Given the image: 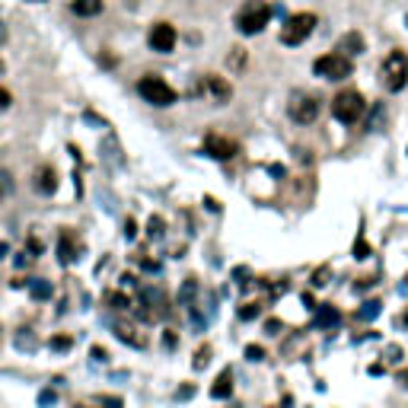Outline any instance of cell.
<instances>
[{
  "label": "cell",
  "instance_id": "4316f807",
  "mask_svg": "<svg viewBox=\"0 0 408 408\" xmlns=\"http://www.w3.org/2000/svg\"><path fill=\"white\" fill-rule=\"evenodd\" d=\"M246 357H249V360H265V348H258V345H249V348H246Z\"/></svg>",
  "mask_w": 408,
  "mask_h": 408
},
{
  "label": "cell",
  "instance_id": "30bf717a",
  "mask_svg": "<svg viewBox=\"0 0 408 408\" xmlns=\"http://www.w3.org/2000/svg\"><path fill=\"white\" fill-rule=\"evenodd\" d=\"M115 335H118L121 342L134 345V348H147V335H144V332H141L134 322H125V319H118V322H115Z\"/></svg>",
  "mask_w": 408,
  "mask_h": 408
},
{
  "label": "cell",
  "instance_id": "ac0fdd59",
  "mask_svg": "<svg viewBox=\"0 0 408 408\" xmlns=\"http://www.w3.org/2000/svg\"><path fill=\"white\" fill-rule=\"evenodd\" d=\"M379 306H383L379 300H367V303L357 310V319H364V322H367V319H377V316H379Z\"/></svg>",
  "mask_w": 408,
  "mask_h": 408
},
{
  "label": "cell",
  "instance_id": "7a4b0ae2",
  "mask_svg": "<svg viewBox=\"0 0 408 408\" xmlns=\"http://www.w3.org/2000/svg\"><path fill=\"white\" fill-rule=\"evenodd\" d=\"M364 112H367V102L357 90H342L332 99V115H335L342 125H355V121H360Z\"/></svg>",
  "mask_w": 408,
  "mask_h": 408
},
{
  "label": "cell",
  "instance_id": "f546056e",
  "mask_svg": "<svg viewBox=\"0 0 408 408\" xmlns=\"http://www.w3.org/2000/svg\"><path fill=\"white\" fill-rule=\"evenodd\" d=\"M54 399H58V392H54V389H45L42 396H39V402H42V405H54Z\"/></svg>",
  "mask_w": 408,
  "mask_h": 408
},
{
  "label": "cell",
  "instance_id": "9a60e30c",
  "mask_svg": "<svg viewBox=\"0 0 408 408\" xmlns=\"http://www.w3.org/2000/svg\"><path fill=\"white\" fill-rule=\"evenodd\" d=\"M58 255H61V262L64 265H71L73 258H77V249H73V243H71V233H61V243H58Z\"/></svg>",
  "mask_w": 408,
  "mask_h": 408
},
{
  "label": "cell",
  "instance_id": "9c48e42d",
  "mask_svg": "<svg viewBox=\"0 0 408 408\" xmlns=\"http://www.w3.org/2000/svg\"><path fill=\"white\" fill-rule=\"evenodd\" d=\"M201 151L208 153V156H214V160H230V156H236V141H230V138H220V134H208L204 138V144H201Z\"/></svg>",
  "mask_w": 408,
  "mask_h": 408
},
{
  "label": "cell",
  "instance_id": "44dd1931",
  "mask_svg": "<svg viewBox=\"0 0 408 408\" xmlns=\"http://www.w3.org/2000/svg\"><path fill=\"white\" fill-rule=\"evenodd\" d=\"M192 364H195V370H201V367L210 364V345H204V348L195 351V360H192Z\"/></svg>",
  "mask_w": 408,
  "mask_h": 408
},
{
  "label": "cell",
  "instance_id": "8fae6325",
  "mask_svg": "<svg viewBox=\"0 0 408 408\" xmlns=\"http://www.w3.org/2000/svg\"><path fill=\"white\" fill-rule=\"evenodd\" d=\"M338 322H342V312H338L332 303L316 306V325H319V329H335Z\"/></svg>",
  "mask_w": 408,
  "mask_h": 408
},
{
  "label": "cell",
  "instance_id": "d6986e66",
  "mask_svg": "<svg viewBox=\"0 0 408 408\" xmlns=\"http://www.w3.org/2000/svg\"><path fill=\"white\" fill-rule=\"evenodd\" d=\"M29 287H32V297H36V300H49L51 297V284L49 281H32Z\"/></svg>",
  "mask_w": 408,
  "mask_h": 408
},
{
  "label": "cell",
  "instance_id": "3957f363",
  "mask_svg": "<svg viewBox=\"0 0 408 408\" xmlns=\"http://www.w3.org/2000/svg\"><path fill=\"white\" fill-rule=\"evenodd\" d=\"M379 77H383V86L389 93H399L405 90L408 83V58L402 51H389L383 61V67H379Z\"/></svg>",
  "mask_w": 408,
  "mask_h": 408
},
{
  "label": "cell",
  "instance_id": "d6a6232c",
  "mask_svg": "<svg viewBox=\"0 0 408 408\" xmlns=\"http://www.w3.org/2000/svg\"><path fill=\"white\" fill-rule=\"evenodd\" d=\"M93 357H96V360H106L108 355H106V351H102V348H93Z\"/></svg>",
  "mask_w": 408,
  "mask_h": 408
},
{
  "label": "cell",
  "instance_id": "8992f818",
  "mask_svg": "<svg viewBox=\"0 0 408 408\" xmlns=\"http://www.w3.org/2000/svg\"><path fill=\"white\" fill-rule=\"evenodd\" d=\"M312 29H316V16H312V13H294V16H287V23L281 26V42L303 45L306 39L312 36Z\"/></svg>",
  "mask_w": 408,
  "mask_h": 408
},
{
  "label": "cell",
  "instance_id": "603a6c76",
  "mask_svg": "<svg viewBox=\"0 0 408 408\" xmlns=\"http://www.w3.org/2000/svg\"><path fill=\"white\" fill-rule=\"evenodd\" d=\"M147 233H151V240H160V236H163V220H160V217H151V223H147Z\"/></svg>",
  "mask_w": 408,
  "mask_h": 408
},
{
  "label": "cell",
  "instance_id": "2e32d148",
  "mask_svg": "<svg viewBox=\"0 0 408 408\" xmlns=\"http://www.w3.org/2000/svg\"><path fill=\"white\" fill-rule=\"evenodd\" d=\"M73 13L77 16H96V13H102V0H73Z\"/></svg>",
  "mask_w": 408,
  "mask_h": 408
},
{
  "label": "cell",
  "instance_id": "d590c367",
  "mask_svg": "<svg viewBox=\"0 0 408 408\" xmlns=\"http://www.w3.org/2000/svg\"><path fill=\"white\" fill-rule=\"evenodd\" d=\"M32 4H42V0H32Z\"/></svg>",
  "mask_w": 408,
  "mask_h": 408
},
{
  "label": "cell",
  "instance_id": "6da1fadb",
  "mask_svg": "<svg viewBox=\"0 0 408 408\" xmlns=\"http://www.w3.org/2000/svg\"><path fill=\"white\" fill-rule=\"evenodd\" d=\"M268 19H271V6L265 0H246L243 10L236 13V29L243 36H255V32H262L268 26Z\"/></svg>",
  "mask_w": 408,
  "mask_h": 408
},
{
  "label": "cell",
  "instance_id": "836d02e7",
  "mask_svg": "<svg viewBox=\"0 0 408 408\" xmlns=\"http://www.w3.org/2000/svg\"><path fill=\"white\" fill-rule=\"evenodd\" d=\"M396 383H402V386H408V370H402V373H399V377H396Z\"/></svg>",
  "mask_w": 408,
  "mask_h": 408
},
{
  "label": "cell",
  "instance_id": "4dcf8cb0",
  "mask_svg": "<svg viewBox=\"0 0 408 408\" xmlns=\"http://www.w3.org/2000/svg\"><path fill=\"white\" fill-rule=\"evenodd\" d=\"M134 233H138V227H134V220H125V236H128V240H131Z\"/></svg>",
  "mask_w": 408,
  "mask_h": 408
},
{
  "label": "cell",
  "instance_id": "277c9868",
  "mask_svg": "<svg viewBox=\"0 0 408 408\" xmlns=\"http://www.w3.org/2000/svg\"><path fill=\"white\" fill-rule=\"evenodd\" d=\"M138 93H141V99L151 102V106H156V108H166V106H173L175 102V90L163 77H153V73L151 77H141Z\"/></svg>",
  "mask_w": 408,
  "mask_h": 408
},
{
  "label": "cell",
  "instance_id": "f1b7e54d",
  "mask_svg": "<svg viewBox=\"0 0 408 408\" xmlns=\"http://www.w3.org/2000/svg\"><path fill=\"white\" fill-rule=\"evenodd\" d=\"M281 329L284 325L277 322V319H268V322H265V332H268V335H281Z\"/></svg>",
  "mask_w": 408,
  "mask_h": 408
},
{
  "label": "cell",
  "instance_id": "52a82bcc",
  "mask_svg": "<svg viewBox=\"0 0 408 408\" xmlns=\"http://www.w3.org/2000/svg\"><path fill=\"white\" fill-rule=\"evenodd\" d=\"M287 112H290V118H294L297 125H312V121L319 118V99L310 96V93H294Z\"/></svg>",
  "mask_w": 408,
  "mask_h": 408
},
{
  "label": "cell",
  "instance_id": "83f0119b",
  "mask_svg": "<svg viewBox=\"0 0 408 408\" xmlns=\"http://www.w3.org/2000/svg\"><path fill=\"white\" fill-rule=\"evenodd\" d=\"M51 348H54V351H64V348H71V338H67V335L51 338Z\"/></svg>",
  "mask_w": 408,
  "mask_h": 408
},
{
  "label": "cell",
  "instance_id": "e0dca14e",
  "mask_svg": "<svg viewBox=\"0 0 408 408\" xmlns=\"http://www.w3.org/2000/svg\"><path fill=\"white\" fill-rule=\"evenodd\" d=\"M208 90L214 93V99H217V102H227V99H230V93H233V90H230V83H223L220 77H208Z\"/></svg>",
  "mask_w": 408,
  "mask_h": 408
},
{
  "label": "cell",
  "instance_id": "4fadbf2b",
  "mask_svg": "<svg viewBox=\"0 0 408 408\" xmlns=\"http://www.w3.org/2000/svg\"><path fill=\"white\" fill-rule=\"evenodd\" d=\"M36 188H39L42 195H51L54 188H58V175H54L51 166H39V169H36Z\"/></svg>",
  "mask_w": 408,
  "mask_h": 408
},
{
  "label": "cell",
  "instance_id": "d4e9b609",
  "mask_svg": "<svg viewBox=\"0 0 408 408\" xmlns=\"http://www.w3.org/2000/svg\"><path fill=\"white\" fill-rule=\"evenodd\" d=\"M312 284H316V287H325V284H329V268H319L316 275H312Z\"/></svg>",
  "mask_w": 408,
  "mask_h": 408
},
{
  "label": "cell",
  "instance_id": "5b68a950",
  "mask_svg": "<svg viewBox=\"0 0 408 408\" xmlns=\"http://www.w3.org/2000/svg\"><path fill=\"white\" fill-rule=\"evenodd\" d=\"M312 71H316V77H325V80H345V77H351V73H355V64H351L348 54L332 51V54L316 58Z\"/></svg>",
  "mask_w": 408,
  "mask_h": 408
},
{
  "label": "cell",
  "instance_id": "cb8c5ba5",
  "mask_svg": "<svg viewBox=\"0 0 408 408\" xmlns=\"http://www.w3.org/2000/svg\"><path fill=\"white\" fill-rule=\"evenodd\" d=\"M355 258H370V246H367L364 236H357V243H355Z\"/></svg>",
  "mask_w": 408,
  "mask_h": 408
},
{
  "label": "cell",
  "instance_id": "7402d4cb",
  "mask_svg": "<svg viewBox=\"0 0 408 408\" xmlns=\"http://www.w3.org/2000/svg\"><path fill=\"white\" fill-rule=\"evenodd\" d=\"M258 312H262V303H243L240 306V319H246V322L249 319H255Z\"/></svg>",
  "mask_w": 408,
  "mask_h": 408
},
{
  "label": "cell",
  "instance_id": "484cf974",
  "mask_svg": "<svg viewBox=\"0 0 408 408\" xmlns=\"http://www.w3.org/2000/svg\"><path fill=\"white\" fill-rule=\"evenodd\" d=\"M386 360H389V364L402 360V348H399V345H389V348H386Z\"/></svg>",
  "mask_w": 408,
  "mask_h": 408
},
{
  "label": "cell",
  "instance_id": "ba28073f",
  "mask_svg": "<svg viewBox=\"0 0 408 408\" xmlns=\"http://www.w3.org/2000/svg\"><path fill=\"white\" fill-rule=\"evenodd\" d=\"M147 45H151L153 51H160V54L173 51V49H175V29H173L169 23L151 26V32H147Z\"/></svg>",
  "mask_w": 408,
  "mask_h": 408
},
{
  "label": "cell",
  "instance_id": "1f68e13d",
  "mask_svg": "<svg viewBox=\"0 0 408 408\" xmlns=\"http://www.w3.org/2000/svg\"><path fill=\"white\" fill-rule=\"evenodd\" d=\"M6 106H10V93H6L4 86H0V108H6Z\"/></svg>",
  "mask_w": 408,
  "mask_h": 408
},
{
  "label": "cell",
  "instance_id": "7c38bea8",
  "mask_svg": "<svg viewBox=\"0 0 408 408\" xmlns=\"http://www.w3.org/2000/svg\"><path fill=\"white\" fill-rule=\"evenodd\" d=\"M210 396L214 399H230L233 396V370H220V377L214 379V386H210Z\"/></svg>",
  "mask_w": 408,
  "mask_h": 408
},
{
  "label": "cell",
  "instance_id": "ffe728a7",
  "mask_svg": "<svg viewBox=\"0 0 408 408\" xmlns=\"http://www.w3.org/2000/svg\"><path fill=\"white\" fill-rule=\"evenodd\" d=\"M106 303L112 306V310H128V306H131V300H128L125 294H115V290L112 294H106Z\"/></svg>",
  "mask_w": 408,
  "mask_h": 408
},
{
  "label": "cell",
  "instance_id": "e575fe53",
  "mask_svg": "<svg viewBox=\"0 0 408 408\" xmlns=\"http://www.w3.org/2000/svg\"><path fill=\"white\" fill-rule=\"evenodd\" d=\"M405 325H408V312H405Z\"/></svg>",
  "mask_w": 408,
  "mask_h": 408
},
{
  "label": "cell",
  "instance_id": "5bb4252c",
  "mask_svg": "<svg viewBox=\"0 0 408 408\" xmlns=\"http://www.w3.org/2000/svg\"><path fill=\"white\" fill-rule=\"evenodd\" d=\"M338 51L348 54V58H355V54L364 51V39H360L357 32H348V36H345L342 42H338Z\"/></svg>",
  "mask_w": 408,
  "mask_h": 408
}]
</instances>
